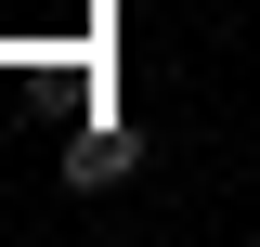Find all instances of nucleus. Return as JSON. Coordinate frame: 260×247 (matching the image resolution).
<instances>
[{"instance_id":"1","label":"nucleus","mask_w":260,"mask_h":247,"mask_svg":"<svg viewBox=\"0 0 260 247\" xmlns=\"http://www.w3.org/2000/svg\"><path fill=\"white\" fill-rule=\"evenodd\" d=\"M117 169H130V130H91V143L65 156V182H78V195H104V182H117Z\"/></svg>"}]
</instances>
